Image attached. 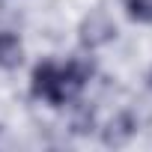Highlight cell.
Segmentation results:
<instances>
[{
  "label": "cell",
  "mask_w": 152,
  "mask_h": 152,
  "mask_svg": "<svg viewBox=\"0 0 152 152\" xmlns=\"http://www.w3.org/2000/svg\"><path fill=\"white\" fill-rule=\"evenodd\" d=\"M30 90L36 99L48 102V104H66V90H63V78H60V66L54 63H39L33 69L30 78Z\"/></svg>",
  "instance_id": "1"
},
{
  "label": "cell",
  "mask_w": 152,
  "mask_h": 152,
  "mask_svg": "<svg viewBox=\"0 0 152 152\" xmlns=\"http://www.w3.org/2000/svg\"><path fill=\"white\" fill-rule=\"evenodd\" d=\"M113 36H116V24H113V18L104 12V9H93L84 21H81V27H78V39H81V45L84 48H102V45H107V42H113Z\"/></svg>",
  "instance_id": "2"
},
{
  "label": "cell",
  "mask_w": 152,
  "mask_h": 152,
  "mask_svg": "<svg viewBox=\"0 0 152 152\" xmlns=\"http://www.w3.org/2000/svg\"><path fill=\"white\" fill-rule=\"evenodd\" d=\"M137 134V119L128 113V110H122V113H116L107 125H104V134H102V140L107 143V146H125L131 137Z\"/></svg>",
  "instance_id": "3"
},
{
  "label": "cell",
  "mask_w": 152,
  "mask_h": 152,
  "mask_svg": "<svg viewBox=\"0 0 152 152\" xmlns=\"http://www.w3.org/2000/svg\"><path fill=\"white\" fill-rule=\"evenodd\" d=\"M24 60L21 39L9 30H0V69H18Z\"/></svg>",
  "instance_id": "4"
},
{
  "label": "cell",
  "mask_w": 152,
  "mask_h": 152,
  "mask_svg": "<svg viewBox=\"0 0 152 152\" xmlns=\"http://www.w3.org/2000/svg\"><path fill=\"white\" fill-rule=\"evenodd\" d=\"M125 12L137 24H152V0H125Z\"/></svg>",
  "instance_id": "5"
},
{
  "label": "cell",
  "mask_w": 152,
  "mask_h": 152,
  "mask_svg": "<svg viewBox=\"0 0 152 152\" xmlns=\"http://www.w3.org/2000/svg\"><path fill=\"white\" fill-rule=\"evenodd\" d=\"M93 125H96V113L90 110V107H75V113H72V128H75V134H90L93 131Z\"/></svg>",
  "instance_id": "6"
},
{
  "label": "cell",
  "mask_w": 152,
  "mask_h": 152,
  "mask_svg": "<svg viewBox=\"0 0 152 152\" xmlns=\"http://www.w3.org/2000/svg\"><path fill=\"white\" fill-rule=\"evenodd\" d=\"M146 87L152 90V69H149V75H146Z\"/></svg>",
  "instance_id": "7"
}]
</instances>
